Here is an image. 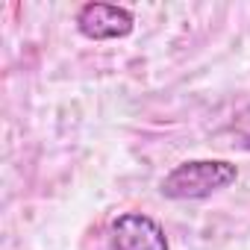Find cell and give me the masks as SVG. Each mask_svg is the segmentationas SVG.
I'll use <instances>...</instances> for the list:
<instances>
[{
  "instance_id": "6da1fadb",
  "label": "cell",
  "mask_w": 250,
  "mask_h": 250,
  "mask_svg": "<svg viewBox=\"0 0 250 250\" xmlns=\"http://www.w3.org/2000/svg\"><path fill=\"white\" fill-rule=\"evenodd\" d=\"M235 180L238 168L227 159H188L165 174L159 191L168 200H203L215 191H224Z\"/></svg>"
},
{
  "instance_id": "7a4b0ae2",
  "label": "cell",
  "mask_w": 250,
  "mask_h": 250,
  "mask_svg": "<svg viewBox=\"0 0 250 250\" xmlns=\"http://www.w3.org/2000/svg\"><path fill=\"white\" fill-rule=\"evenodd\" d=\"M109 244L112 250H171L165 229L142 212L118 215L109 227Z\"/></svg>"
},
{
  "instance_id": "3957f363",
  "label": "cell",
  "mask_w": 250,
  "mask_h": 250,
  "mask_svg": "<svg viewBox=\"0 0 250 250\" xmlns=\"http://www.w3.org/2000/svg\"><path fill=\"white\" fill-rule=\"evenodd\" d=\"M133 12L115 3H85L77 12V30L91 42H112L133 33Z\"/></svg>"
},
{
  "instance_id": "277c9868",
  "label": "cell",
  "mask_w": 250,
  "mask_h": 250,
  "mask_svg": "<svg viewBox=\"0 0 250 250\" xmlns=\"http://www.w3.org/2000/svg\"><path fill=\"white\" fill-rule=\"evenodd\" d=\"M232 133L241 142V147H250V106H244L241 112H235V118H232Z\"/></svg>"
}]
</instances>
